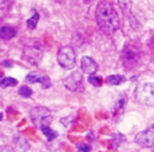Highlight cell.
Returning <instances> with one entry per match:
<instances>
[{
	"mask_svg": "<svg viewBox=\"0 0 154 152\" xmlns=\"http://www.w3.org/2000/svg\"><path fill=\"white\" fill-rule=\"evenodd\" d=\"M96 23L100 30L105 35H113L120 25V19L118 16L117 10L114 8L113 4L109 0H102L95 11Z\"/></svg>",
	"mask_w": 154,
	"mask_h": 152,
	"instance_id": "cell-1",
	"label": "cell"
},
{
	"mask_svg": "<svg viewBox=\"0 0 154 152\" xmlns=\"http://www.w3.org/2000/svg\"><path fill=\"white\" fill-rule=\"evenodd\" d=\"M141 60V49L135 43H128L122 51V62L125 68H135Z\"/></svg>",
	"mask_w": 154,
	"mask_h": 152,
	"instance_id": "cell-2",
	"label": "cell"
},
{
	"mask_svg": "<svg viewBox=\"0 0 154 152\" xmlns=\"http://www.w3.org/2000/svg\"><path fill=\"white\" fill-rule=\"evenodd\" d=\"M42 55H43V47L37 41H31L26 43L23 49L24 59L32 66H37L41 62Z\"/></svg>",
	"mask_w": 154,
	"mask_h": 152,
	"instance_id": "cell-3",
	"label": "cell"
},
{
	"mask_svg": "<svg viewBox=\"0 0 154 152\" xmlns=\"http://www.w3.org/2000/svg\"><path fill=\"white\" fill-rule=\"evenodd\" d=\"M30 118L32 121V123L38 127V128H43V127H49V123L52 122V115L49 109L45 108V107H35L30 110Z\"/></svg>",
	"mask_w": 154,
	"mask_h": 152,
	"instance_id": "cell-4",
	"label": "cell"
},
{
	"mask_svg": "<svg viewBox=\"0 0 154 152\" xmlns=\"http://www.w3.org/2000/svg\"><path fill=\"white\" fill-rule=\"evenodd\" d=\"M136 99L144 105H154V83H144L136 90Z\"/></svg>",
	"mask_w": 154,
	"mask_h": 152,
	"instance_id": "cell-5",
	"label": "cell"
},
{
	"mask_svg": "<svg viewBox=\"0 0 154 152\" xmlns=\"http://www.w3.org/2000/svg\"><path fill=\"white\" fill-rule=\"evenodd\" d=\"M57 60H58V63L63 68H65V69H72L75 67V65H76V53L69 45L63 47L58 51Z\"/></svg>",
	"mask_w": 154,
	"mask_h": 152,
	"instance_id": "cell-6",
	"label": "cell"
},
{
	"mask_svg": "<svg viewBox=\"0 0 154 152\" xmlns=\"http://www.w3.org/2000/svg\"><path fill=\"white\" fill-rule=\"evenodd\" d=\"M63 83H64V86L72 92H82L84 90L83 77L81 72H73L67 78H65Z\"/></svg>",
	"mask_w": 154,
	"mask_h": 152,
	"instance_id": "cell-7",
	"label": "cell"
},
{
	"mask_svg": "<svg viewBox=\"0 0 154 152\" xmlns=\"http://www.w3.org/2000/svg\"><path fill=\"white\" fill-rule=\"evenodd\" d=\"M135 141L137 145L142 147H152L154 145V124L142 132H140L135 136Z\"/></svg>",
	"mask_w": 154,
	"mask_h": 152,
	"instance_id": "cell-8",
	"label": "cell"
},
{
	"mask_svg": "<svg viewBox=\"0 0 154 152\" xmlns=\"http://www.w3.org/2000/svg\"><path fill=\"white\" fill-rule=\"evenodd\" d=\"M25 80H26L28 83H31V84L38 83V84H41V86H42L43 89H48V87L51 86V80H49V78H48L47 75L40 74V73H37V72H30V73H28L26 77H25Z\"/></svg>",
	"mask_w": 154,
	"mask_h": 152,
	"instance_id": "cell-9",
	"label": "cell"
},
{
	"mask_svg": "<svg viewBox=\"0 0 154 152\" xmlns=\"http://www.w3.org/2000/svg\"><path fill=\"white\" fill-rule=\"evenodd\" d=\"M81 68L82 72L87 73V74H94L97 71V63L89 56H83L81 60Z\"/></svg>",
	"mask_w": 154,
	"mask_h": 152,
	"instance_id": "cell-10",
	"label": "cell"
},
{
	"mask_svg": "<svg viewBox=\"0 0 154 152\" xmlns=\"http://www.w3.org/2000/svg\"><path fill=\"white\" fill-rule=\"evenodd\" d=\"M118 2H119V6H120L124 16L134 19V17H132V1L131 0H118Z\"/></svg>",
	"mask_w": 154,
	"mask_h": 152,
	"instance_id": "cell-11",
	"label": "cell"
},
{
	"mask_svg": "<svg viewBox=\"0 0 154 152\" xmlns=\"http://www.w3.org/2000/svg\"><path fill=\"white\" fill-rule=\"evenodd\" d=\"M16 34H17V31L12 26L6 25V26L0 28V38H2V39H11L16 36Z\"/></svg>",
	"mask_w": 154,
	"mask_h": 152,
	"instance_id": "cell-12",
	"label": "cell"
},
{
	"mask_svg": "<svg viewBox=\"0 0 154 152\" xmlns=\"http://www.w3.org/2000/svg\"><path fill=\"white\" fill-rule=\"evenodd\" d=\"M124 81H125V78L123 75H119V74H113V75L107 77V83L109 85H119Z\"/></svg>",
	"mask_w": 154,
	"mask_h": 152,
	"instance_id": "cell-13",
	"label": "cell"
},
{
	"mask_svg": "<svg viewBox=\"0 0 154 152\" xmlns=\"http://www.w3.org/2000/svg\"><path fill=\"white\" fill-rule=\"evenodd\" d=\"M18 84V80L14 79V78H11V77H5L0 80V86L1 87H11V86H14Z\"/></svg>",
	"mask_w": 154,
	"mask_h": 152,
	"instance_id": "cell-14",
	"label": "cell"
},
{
	"mask_svg": "<svg viewBox=\"0 0 154 152\" xmlns=\"http://www.w3.org/2000/svg\"><path fill=\"white\" fill-rule=\"evenodd\" d=\"M38 19H40V14H38V13H34V16H31V17L26 20V26H28V29H30V30L35 29L36 25H37V23H38Z\"/></svg>",
	"mask_w": 154,
	"mask_h": 152,
	"instance_id": "cell-15",
	"label": "cell"
},
{
	"mask_svg": "<svg viewBox=\"0 0 154 152\" xmlns=\"http://www.w3.org/2000/svg\"><path fill=\"white\" fill-rule=\"evenodd\" d=\"M88 81H89L91 85L96 86V87L101 86V84H102V79H101L100 77H96V75H94V74H90V75L88 77Z\"/></svg>",
	"mask_w": 154,
	"mask_h": 152,
	"instance_id": "cell-16",
	"label": "cell"
},
{
	"mask_svg": "<svg viewBox=\"0 0 154 152\" xmlns=\"http://www.w3.org/2000/svg\"><path fill=\"white\" fill-rule=\"evenodd\" d=\"M41 130H42V133L47 136L48 140H52V139H54V138L57 136V132L52 130L49 127H43V128H41Z\"/></svg>",
	"mask_w": 154,
	"mask_h": 152,
	"instance_id": "cell-17",
	"label": "cell"
},
{
	"mask_svg": "<svg viewBox=\"0 0 154 152\" xmlns=\"http://www.w3.org/2000/svg\"><path fill=\"white\" fill-rule=\"evenodd\" d=\"M18 93L22 96V97H30L32 95V91L29 86H22L19 90H18Z\"/></svg>",
	"mask_w": 154,
	"mask_h": 152,
	"instance_id": "cell-18",
	"label": "cell"
},
{
	"mask_svg": "<svg viewBox=\"0 0 154 152\" xmlns=\"http://www.w3.org/2000/svg\"><path fill=\"white\" fill-rule=\"evenodd\" d=\"M77 148H78V152H89L90 151V146L87 144H78Z\"/></svg>",
	"mask_w": 154,
	"mask_h": 152,
	"instance_id": "cell-19",
	"label": "cell"
},
{
	"mask_svg": "<svg viewBox=\"0 0 154 152\" xmlns=\"http://www.w3.org/2000/svg\"><path fill=\"white\" fill-rule=\"evenodd\" d=\"M0 152H14V151L10 146H0Z\"/></svg>",
	"mask_w": 154,
	"mask_h": 152,
	"instance_id": "cell-20",
	"label": "cell"
},
{
	"mask_svg": "<svg viewBox=\"0 0 154 152\" xmlns=\"http://www.w3.org/2000/svg\"><path fill=\"white\" fill-rule=\"evenodd\" d=\"M1 120H2V114L0 113V121H1Z\"/></svg>",
	"mask_w": 154,
	"mask_h": 152,
	"instance_id": "cell-21",
	"label": "cell"
}]
</instances>
